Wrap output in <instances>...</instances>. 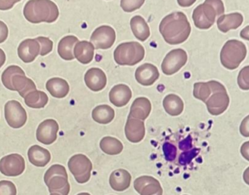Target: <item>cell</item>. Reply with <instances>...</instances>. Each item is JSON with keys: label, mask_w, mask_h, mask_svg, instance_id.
Returning a JSON list of instances; mask_svg holds the SVG:
<instances>
[{"label": "cell", "mask_w": 249, "mask_h": 195, "mask_svg": "<svg viewBox=\"0 0 249 195\" xmlns=\"http://www.w3.org/2000/svg\"><path fill=\"white\" fill-rule=\"evenodd\" d=\"M46 89L53 97L63 98L69 93L70 86L66 80L55 77L48 80L46 83Z\"/></svg>", "instance_id": "4316f807"}, {"label": "cell", "mask_w": 249, "mask_h": 195, "mask_svg": "<svg viewBox=\"0 0 249 195\" xmlns=\"http://www.w3.org/2000/svg\"><path fill=\"white\" fill-rule=\"evenodd\" d=\"M28 157L31 163L37 167H45L52 159L50 152L38 145L32 146L29 148Z\"/></svg>", "instance_id": "cb8c5ba5"}, {"label": "cell", "mask_w": 249, "mask_h": 195, "mask_svg": "<svg viewBox=\"0 0 249 195\" xmlns=\"http://www.w3.org/2000/svg\"><path fill=\"white\" fill-rule=\"evenodd\" d=\"M92 117L96 122L99 124H109L114 119L115 111L109 105H99L93 109L92 112Z\"/></svg>", "instance_id": "f546056e"}, {"label": "cell", "mask_w": 249, "mask_h": 195, "mask_svg": "<svg viewBox=\"0 0 249 195\" xmlns=\"http://www.w3.org/2000/svg\"><path fill=\"white\" fill-rule=\"evenodd\" d=\"M132 176L128 171L120 169L115 170L109 177L111 188L116 192L126 190L131 185Z\"/></svg>", "instance_id": "7402d4cb"}, {"label": "cell", "mask_w": 249, "mask_h": 195, "mask_svg": "<svg viewBox=\"0 0 249 195\" xmlns=\"http://www.w3.org/2000/svg\"><path fill=\"white\" fill-rule=\"evenodd\" d=\"M78 41V38L75 36L70 35L63 37L57 46L59 56L65 61H73L75 58L73 49Z\"/></svg>", "instance_id": "484cf974"}, {"label": "cell", "mask_w": 249, "mask_h": 195, "mask_svg": "<svg viewBox=\"0 0 249 195\" xmlns=\"http://www.w3.org/2000/svg\"><path fill=\"white\" fill-rule=\"evenodd\" d=\"M8 35H9V29L7 25H5L3 21H0V44H2L7 39Z\"/></svg>", "instance_id": "60d3db41"}, {"label": "cell", "mask_w": 249, "mask_h": 195, "mask_svg": "<svg viewBox=\"0 0 249 195\" xmlns=\"http://www.w3.org/2000/svg\"><path fill=\"white\" fill-rule=\"evenodd\" d=\"M239 131L243 137H249V115L245 117L241 123Z\"/></svg>", "instance_id": "f35d334b"}, {"label": "cell", "mask_w": 249, "mask_h": 195, "mask_svg": "<svg viewBox=\"0 0 249 195\" xmlns=\"http://www.w3.org/2000/svg\"><path fill=\"white\" fill-rule=\"evenodd\" d=\"M130 26L134 35L139 41H145L149 37V27L142 16H134L130 21Z\"/></svg>", "instance_id": "83f0119b"}, {"label": "cell", "mask_w": 249, "mask_h": 195, "mask_svg": "<svg viewBox=\"0 0 249 195\" xmlns=\"http://www.w3.org/2000/svg\"><path fill=\"white\" fill-rule=\"evenodd\" d=\"M194 96L204 102L209 113L213 116L224 113L230 105V97L226 87L215 80L196 82L194 85Z\"/></svg>", "instance_id": "6da1fadb"}, {"label": "cell", "mask_w": 249, "mask_h": 195, "mask_svg": "<svg viewBox=\"0 0 249 195\" xmlns=\"http://www.w3.org/2000/svg\"><path fill=\"white\" fill-rule=\"evenodd\" d=\"M243 179H244L245 182L249 185V167H248L247 169L244 172L243 174Z\"/></svg>", "instance_id": "7dc6e473"}, {"label": "cell", "mask_w": 249, "mask_h": 195, "mask_svg": "<svg viewBox=\"0 0 249 195\" xmlns=\"http://www.w3.org/2000/svg\"><path fill=\"white\" fill-rule=\"evenodd\" d=\"M41 45V53L40 55L45 56L50 53L53 50V41L48 37H38L36 38Z\"/></svg>", "instance_id": "e575fe53"}, {"label": "cell", "mask_w": 249, "mask_h": 195, "mask_svg": "<svg viewBox=\"0 0 249 195\" xmlns=\"http://www.w3.org/2000/svg\"><path fill=\"white\" fill-rule=\"evenodd\" d=\"M58 130L59 125L57 121L53 119H47L37 128L36 132L37 141L45 145H51L57 140Z\"/></svg>", "instance_id": "5bb4252c"}, {"label": "cell", "mask_w": 249, "mask_h": 195, "mask_svg": "<svg viewBox=\"0 0 249 195\" xmlns=\"http://www.w3.org/2000/svg\"><path fill=\"white\" fill-rule=\"evenodd\" d=\"M40 53L41 45L36 39L25 40L18 48V57L25 64L33 62Z\"/></svg>", "instance_id": "ac0fdd59"}, {"label": "cell", "mask_w": 249, "mask_h": 195, "mask_svg": "<svg viewBox=\"0 0 249 195\" xmlns=\"http://www.w3.org/2000/svg\"><path fill=\"white\" fill-rule=\"evenodd\" d=\"M224 13V4L222 0H205L203 4L194 9L193 20L197 29L207 30L214 25L216 18Z\"/></svg>", "instance_id": "277c9868"}, {"label": "cell", "mask_w": 249, "mask_h": 195, "mask_svg": "<svg viewBox=\"0 0 249 195\" xmlns=\"http://www.w3.org/2000/svg\"><path fill=\"white\" fill-rule=\"evenodd\" d=\"M243 16L239 13L223 15L217 19V27L223 33H227L229 31L238 29L243 23Z\"/></svg>", "instance_id": "44dd1931"}, {"label": "cell", "mask_w": 249, "mask_h": 195, "mask_svg": "<svg viewBox=\"0 0 249 195\" xmlns=\"http://www.w3.org/2000/svg\"><path fill=\"white\" fill-rule=\"evenodd\" d=\"M191 147H192V144H191V137H187L180 144V149L181 150H188Z\"/></svg>", "instance_id": "7bdbcfd3"}, {"label": "cell", "mask_w": 249, "mask_h": 195, "mask_svg": "<svg viewBox=\"0 0 249 195\" xmlns=\"http://www.w3.org/2000/svg\"><path fill=\"white\" fill-rule=\"evenodd\" d=\"M5 60H6V57H5V52L0 48V68L5 64Z\"/></svg>", "instance_id": "bcb514c9"}, {"label": "cell", "mask_w": 249, "mask_h": 195, "mask_svg": "<svg viewBox=\"0 0 249 195\" xmlns=\"http://www.w3.org/2000/svg\"><path fill=\"white\" fill-rule=\"evenodd\" d=\"M116 32L112 27L103 25L99 27L91 35L90 41L95 49L107 50L112 48L116 41Z\"/></svg>", "instance_id": "4fadbf2b"}, {"label": "cell", "mask_w": 249, "mask_h": 195, "mask_svg": "<svg viewBox=\"0 0 249 195\" xmlns=\"http://www.w3.org/2000/svg\"><path fill=\"white\" fill-rule=\"evenodd\" d=\"M144 54V48L139 43H123L115 50L114 60L120 66H134L142 61Z\"/></svg>", "instance_id": "ba28073f"}, {"label": "cell", "mask_w": 249, "mask_h": 195, "mask_svg": "<svg viewBox=\"0 0 249 195\" xmlns=\"http://www.w3.org/2000/svg\"><path fill=\"white\" fill-rule=\"evenodd\" d=\"M2 82L6 89L17 91L24 98L32 91L37 90L36 84L31 79L27 78L23 69L15 65L9 66L4 70Z\"/></svg>", "instance_id": "5b68a950"}, {"label": "cell", "mask_w": 249, "mask_h": 195, "mask_svg": "<svg viewBox=\"0 0 249 195\" xmlns=\"http://www.w3.org/2000/svg\"><path fill=\"white\" fill-rule=\"evenodd\" d=\"M132 91L128 85L124 84L115 85L109 92L110 102L119 108L126 105L132 98Z\"/></svg>", "instance_id": "ffe728a7"}, {"label": "cell", "mask_w": 249, "mask_h": 195, "mask_svg": "<svg viewBox=\"0 0 249 195\" xmlns=\"http://www.w3.org/2000/svg\"><path fill=\"white\" fill-rule=\"evenodd\" d=\"M160 77L159 69L153 64H144L135 71V80L144 86L152 85Z\"/></svg>", "instance_id": "e0dca14e"}, {"label": "cell", "mask_w": 249, "mask_h": 195, "mask_svg": "<svg viewBox=\"0 0 249 195\" xmlns=\"http://www.w3.org/2000/svg\"><path fill=\"white\" fill-rule=\"evenodd\" d=\"M199 149H194L192 150L187 151V152H183L180 154V157H179V162L181 165H185L187 164L190 163L191 160L198 154Z\"/></svg>", "instance_id": "74e56055"}, {"label": "cell", "mask_w": 249, "mask_h": 195, "mask_svg": "<svg viewBox=\"0 0 249 195\" xmlns=\"http://www.w3.org/2000/svg\"><path fill=\"white\" fill-rule=\"evenodd\" d=\"M23 14L31 23H52L58 18L59 10L52 0H29L24 7Z\"/></svg>", "instance_id": "3957f363"}, {"label": "cell", "mask_w": 249, "mask_h": 195, "mask_svg": "<svg viewBox=\"0 0 249 195\" xmlns=\"http://www.w3.org/2000/svg\"><path fill=\"white\" fill-rule=\"evenodd\" d=\"M124 133L127 140L131 143L137 144L141 142L145 136V128L143 121L139 119L134 118L132 116L128 115Z\"/></svg>", "instance_id": "2e32d148"}, {"label": "cell", "mask_w": 249, "mask_h": 195, "mask_svg": "<svg viewBox=\"0 0 249 195\" xmlns=\"http://www.w3.org/2000/svg\"><path fill=\"white\" fill-rule=\"evenodd\" d=\"M77 195H91L90 194L86 193V192H84V193L78 194Z\"/></svg>", "instance_id": "c3c4849f"}, {"label": "cell", "mask_w": 249, "mask_h": 195, "mask_svg": "<svg viewBox=\"0 0 249 195\" xmlns=\"http://www.w3.org/2000/svg\"><path fill=\"white\" fill-rule=\"evenodd\" d=\"M68 167L76 181L80 184L87 183L90 179L93 164L85 155L77 154L72 156L68 161Z\"/></svg>", "instance_id": "9c48e42d"}, {"label": "cell", "mask_w": 249, "mask_h": 195, "mask_svg": "<svg viewBox=\"0 0 249 195\" xmlns=\"http://www.w3.org/2000/svg\"><path fill=\"white\" fill-rule=\"evenodd\" d=\"M84 81L88 89L93 92H99L103 90L107 85V76L102 69L91 68L86 73Z\"/></svg>", "instance_id": "d6986e66"}, {"label": "cell", "mask_w": 249, "mask_h": 195, "mask_svg": "<svg viewBox=\"0 0 249 195\" xmlns=\"http://www.w3.org/2000/svg\"><path fill=\"white\" fill-rule=\"evenodd\" d=\"M95 48L89 41H78L73 49L75 58L82 64H88L92 62L94 57Z\"/></svg>", "instance_id": "603a6c76"}, {"label": "cell", "mask_w": 249, "mask_h": 195, "mask_svg": "<svg viewBox=\"0 0 249 195\" xmlns=\"http://www.w3.org/2000/svg\"><path fill=\"white\" fill-rule=\"evenodd\" d=\"M50 195H59V194H57V193H52V194H51Z\"/></svg>", "instance_id": "681fc988"}, {"label": "cell", "mask_w": 249, "mask_h": 195, "mask_svg": "<svg viewBox=\"0 0 249 195\" xmlns=\"http://www.w3.org/2000/svg\"></svg>", "instance_id": "f907efd6"}, {"label": "cell", "mask_w": 249, "mask_h": 195, "mask_svg": "<svg viewBox=\"0 0 249 195\" xmlns=\"http://www.w3.org/2000/svg\"><path fill=\"white\" fill-rule=\"evenodd\" d=\"M159 31L168 45H178L188 39L191 33V26L184 13L176 12L162 19Z\"/></svg>", "instance_id": "7a4b0ae2"}, {"label": "cell", "mask_w": 249, "mask_h": 195, "mask_svg": "<svg viewBox=\"0 0 249 195\" xmlns=\"http://www.w3.org/2000/svg\"><path fill=\"white\" fill-rule=\"evenodd\" d=\"M241 154L246 160L249 161V141L242 144L241 146Z\"/></svg>", "instance_id": "b9f144b4"}, {"label": "cell", "mask_w": 249, "mask_h": 195, "mask_svg": "<svg viewBox=\"0 0 249 195\" xmlns=\"http://www.w3.org/2000/svg\"><path fill=\"white\" fill-rule=\"evenodd\" d=\"M240 37H242V39L249 41V25H248L241 31Z\"/></svg>", "instance_id": "f6af8a7d"}, {"label": "cell", "mask_w": 249, "mask_h": 195, "mask_svg": "<svg viewBox=\"0 0 249 195\" xmlns=\"http://www.w3.org/2000/svg\"><path fill=\"white\" fill-rule=\"evenodd\" d=\"M246 56L247 48L244 43L238 40H230L221 50V64L226 69L234 70L240 66Z\"/></svg>", "instance_id": "8992f818"}, {"label": "cell", "mask_w": 249, "mask_h": 195, "mask_svg": "<svg viewBox=\"0 0 249 195\" xmlns=\"http://www.w3.org/2000/svg\"><path fill=\"white\" fill-rule=\"evenodd\" d=\"M196 0H178V4L181 7H190L196 2Z\"/></svg>", "instance_id": "ee69618b"}, {"label": "cell", "mask_w": 249, "mask_h": 195, "mask_svg": "<svg viewBox=\"0 0 249 195\" xmlns=\"http://www.w3.org/2000/svg\"><path fill=\"white\" fill-rule=\"evenodd\" d=\"M238 85L242 90H249V66H245L239 72Z\"/></svg>", "instance_id": "836d02e7"}, {"label": "cell", "mask_w": 249, "mask_h": 195, "mask_svg": "<svg viewBox=\"0 0 249 195\" xmlns=\"http://www.w3.org/2000/svg\"><path fill=\"white\" fill-rule=\"evenodd\" d=\"M25 169V160L21 155L17 153L4 156L0 160V172L7 177L21 176Z\"/></svg>", "instance_id": "7c38bea8"}, {"label": "cell", "mask_w": 249, "mask_h": 195, "mask_svg": "<svg viewBox=\"0 0 249 195\" xmlns=\"http://www.w3.org/2000/svg\"><path fill=\"white\" fill-rule=\"evenodd\" d=\"M164 110L171 116L180 115L184 108L183 100L175 94L167 95L163 101Z\"/></svg>", "instance_id": "f1b7e54d"}, {"label": "cell", "mask_w": 249, "mask_h": 195, "mask_svg": "<svg viewBox=\"0 0 249 195\" xmlns=\"http://www.w3.org/2000/svg\"><path fill=\"white\" fill-rule=\"evenodd\" d=\"M5 118L11 128L18 129L25 125L28 117L22 105L18 101L12 100L5 104Z\"/></svg>", "instance_id": "8fae6325"}, {"label": "cell", "mask_w": 249, "mask_h": 195, "mask_svg": "<svg viewBox=\"0 0 249 195\" xmlns=\"http://www.w3.org/2000/svg\"><path fill=\"white\" fill-rule=\"evenodd\" d=\"M145 0H121L120 5L122 9L126 13H132L134 11L140 9Z\"/></svg>", "instance_id": "d6a6232c"}, {"label": "cell", "mask_w": 249, "mask_h": 195, "mask_svg": "<svg viewBox=\"0 0 249 195\" xmlns=\"http://www.w3.org/2000/svg\"><path fill=\"white\" fill-rule=\"evenodd\" d=\"M100 146L104 153L111 156L119 155L123 150V145L121 141L115 137H104L100 141Z\"/></svg>", "instance_id": "4dcf8cb0"}, {"label": "cell", "mask_w": 249, "mask_h": 195, "mask_svg": "<svg viewBox=\"0 0 249 195\" xmlns=\"http://www.w3.org/2000/svg\"><path fill=\"white\" fill-rule=\"evenodd\" d=\"M17 195V190H16V185L12 181H0V195Z\"/></svg>", "instance_id": "d590c367"}, {"label": "cell", "mask_w": 249, "mask_h": 195, "mask_svg": "<svg viewBox=\"0 0 249 195\" xmlns=\"http://www.w3.org/2000/svg\"><path fill=\"white\" fill-rule=\"evenodd\" d=\"M151 111V101L147 98H137L132 103L129 115L134 118L144 121L148 118Z\"/></svg>", "instance_id": "d4e9b609"}, {"label": "cell", "mask_w": 249, "mask_h": 195, "mask_svg": "<svg viewBox=\"0 0 249 195\" xmlns=\"http://www.w3.org/2000/svg\"><path fill=\"white\" fill-rule=\"evenodd\" d=\"M163 151H164V156L166 160L171 162L176 159L177 157V148L175 145H173L171 143H165L163 145Z\"/></svg>", "instance_id": "8d00e7d4"}, {"label": "cell", "mask_w": 249, "mask_h": 195, "mask_svg": "<svg viewBox=\"0 0 249 195\" xmlns=\"http://www.w3.org/2000/svg\"><path fill=\"white\" fill-rule=\"evenodd\" d=\"M21 0H0V10L5 11L12 9L15 4Z\"/></svg>", "instance_id": "ab89813d"}, {"label": "cell", "mask_w": 249, "mask_h": 195, "mask_svg": "<svg viewBox=\"0 0 249 195\" xmlns=\"http://www.w3.org/2000/svg\"><path fill=\"white\" fill-rule=\"evenodd\" d=\"M44 181L51 194L69 195L71 186L68 181V172L63 165L58 164L52 165L45 172Z\"/></svg>", "instance_id": "52a82bcc"}, {"label": "cell", "mask_w": 249, "mask_h": 195, "mask_svg": "<svg viewBox=\"0 0 249 195\" xmlns=\"http://www.w3.org/2000/svg\"><path fill=\"white\" fill-rule=\"evenodd\" d=\"M187 62V53L180 48L175 49L167 53L161 64L164 74L171 76L178 73Z\"/></svg>", "instance_id": "30bf717a"}, {"label": "cell", "mask_w": 249, "mask_h": 195, "mask_svg": "<svg viewBox=\"0 0 249 195\" xmlns=\"http://www.w3.org/2000/svg\"><path fill=\"white\" fill-rule=\"evenodd\" d=\"M48 97L46 93L42 91H32L25 98V103L27 106L32 108H45L48 104Z\"/></svg>", "instance_id": "1f68e13d"}, {"label": "cell", "mask_w": 249, "mask_h": 195, "mask_svg": "<svg viewBox=\"0 0 249 195\" xmlns=\"http://www.w3.org/2000/svg\"><path fill=\"white\" fill-rule=\"evenodd\" d=\"M134 188L140 195H162L163 189L156 179L151 176H141L135 179Z\"/></svg>", "instance_id": "9a60e30c"}]
</instances>
